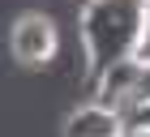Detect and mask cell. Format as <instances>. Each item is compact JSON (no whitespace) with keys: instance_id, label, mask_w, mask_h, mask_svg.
Here are the masks:
<instances>
[{"instance_id":"obj_4","label":"cell","mask_w":150,"mask_h":137,"mask_svg":"<svg viewBox=\"0 0 150 137\" xmlns=\"http://www.w3.org/2000/svg\"><path fill=\"white\" fill-rule=\"evenodd\" d=\"M137 86H142V56L116 60L99 77H90V99L107 103V107H120V112H133L137 107Z\"/></svg>"},{"instance_id":"obj_1","label":"cell","mask_w":150,"mask_h":137,"mask_svg":"<svg viewBox=\"0 0 150 137\" xmlns=\"http://www.w3.org/2000/svg\"><path fill=\"white\" fill-rule=\"evenodd\" d=\"M77 39L86 73L99 77L116 60H137L146 56L150 39V4L142 0H90L77 13Z\"/></svg>"},{"instance_id":"obj_5","label":"cell","mask_w":150,"mask_h":137,"mask_svg":"<svg viewBox=\"0 0 150 137\" xmlns=\"http://www.w3.org/2000/svg\"><path fill=\"white\" fill-rule=\"evenodd\" d=\"M137 103H150V52L142 56V86H137Z\"/></svg>"},{"instance_id":"obj_2","label":"cell","mask_w":150,"mask_h":137,"mask_svg":"<svg viewBox=\"0 0 150 137\" xmlns=\"http://www.w3.org/2000/svg\"><path fill=\"white\" fill-rule=\"evenodd\" d=\"M9 52L22 68H43L60 52V30L47 13H22L9 26Z\"/></svg>"},{"instance_id":"obj_7","label":"cell","mask_w":150,"mask_h":137,"mask_svg":"<svg viewBox=\"0 0 150 137\" xmlns=\"http://www.w3.org/2000/svg\"><path fill=\"white\" fill-rule=\"evenodd\" d=\"M129 137H150V129H133V133H129Z\"/></svg>"},{"instance_id":"obj_3","label":"cell","mask_w":150,"mask_h":137,"mask_svg":"<svg viewBox=\"0 0 150 137\" xmlns=\"http://www.w3.org/2000/svg\"><path fill=\"white\" fill-rule=\"evenodd\" d=\"M129 133H133L129 112L107 107V103H99V99L77 103V107L64 116V124H60V137H129Z\"/></svg>"},{"instance_id":"obj_6","label":"cell","mask_w":150,"mask_h":137,"mask_svg":"<svg viewBox=\"0 0 150 137\" xmlns=\"http://www.w3.org/2000/svg\"><path fill=\"white\" fill-rule=\"evenodd\" d=\"M129 124L133 129H150V103H137V107L129 112Z\"/></svg>"}]
</instances>
